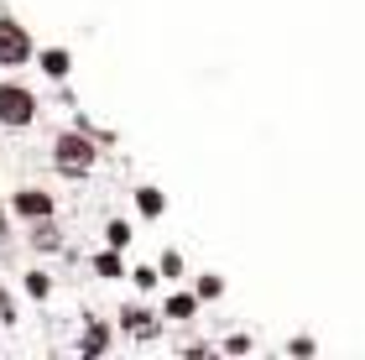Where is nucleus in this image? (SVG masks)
I'll use <instances>...</instances> for the list:
<instances>
[{"mask_svg": "<svg viewBox=\"0 0 365 360\" xmlns=\"http://www.w3.org/2000/svg\"><path fill=\"white\" fill-rule=\"evenodd\" d=\"M94 162H99L94 141H89V136H78V130H63V136L53 141V168H58L63 178H89V173H94Z\"/></svg>", "mask_w": 365, "mask_h": 360, "instance_id": "obj_1", "label": "nucleus"}, {"mask_svg": "<svg viewBox=\"0 0 365 360\" xmlns=\"http://www.w3.org/2000/svg\"><path fill=\"white\" fill-rule=\"evenodd\" d=\"M31 120H37V94L21 89V84H0V125L21 130Z\"/></svg>", "mask_w": 365, "mask_h": 360, "instance_id": "obj_2", "label": "nucleus"}, {"mask_svg": "<svg viewBox=\"0 0 365 360\" xmlns=\"http://www.w3.org/2000/svg\"><path fill=\"white\" fill-rule=\"evenodd\" d=\"M31 58H37V47H31L26 26L11 21V16H0V68H21Z\"/></svg>", "mask_w": 365, "mask_h": 360, "instance_id": "obj_3", "label": "nucleus"}, {"mask_svg": "<svg viewBox=\"0 0 365 360\" xmlns=\"http://www.w3.org/2000/svg\"><path fill=\"white\" fill-rule=\"evenodd\" d=\"M11 209H16V220H47L53 215V193H42V188H21L11 199Z\"/></svg>", "mask_w": 365, "mask_h": 360, "instance_id": "obj_4", "label": "nucleus"}, {"mask_svg": "<svg viewBox=\"0 0 365 360\" xmlns=\"http://www.w3.org/2000/svg\"><path fill=\"white\" fill-rule=\"evenodd\" d=\"M120 319H125V334H136V339H152V334H157V319H152V308H141V303H130Z\"/></svg>", "mask_w": 365, "mask_h": 360, "instance_id": "obj_5", "label": "nucleus"}, {"mask_svg": "<svg viewBox=\"0 0 365 360\" xmlns=\"http://www.w3.org/2000/svg\"><path fill=\"white\" fill-rule=\"evenodd\" d=\"M37 63H42V73H47V78H68V68H73V58L63 53V47H47Z\"/></svg>", "mask_w": 365, "mask_h": 360, "instance_id": "obj_6", "label": "nucleus"}, {"mask_svg": "<svg viewBox=\"0 0 365 360\" xmlns=\"http://www.w3.org/2000/svg\"><path fill=\"white\" fill-rule=\"evenodd\" d=\"M78 350H84V355H99V350H110V329H105V324H84V339H78Z\"/></svg>", "mask_w": 365, "mask_h": 360, "instance_id": "obj_7", "label": "nucleus"}, {"mask_svg": "<svg viewBox=\"0 0 365 360\" xmlns=\"http://www.w3.org/2000/svg\"><path fill=\"white\" fill-rule=\"evenodd\" d=\"M162 314H168V319H193L198 314V292H173Z\"/></svg>", "mask_w": 365, "mask_h": 360, "instance_id": "obj_8", "label": "nucleus"}, {"mask_svg": "<svg viewBox=\"0 0 365 360\" xmlns=\"http://www.w3.org/2000/svg\"><path fill=\"white\" fill-rule=\"evenodd\" d=\"M136 209H141L146 220H157V215H162V188H141V193H136Z\"/></svg>", "mask_w": 365, "mask_h": 360, "instance_id": "obj_9", "label": "nucleus"}, {"mask_svg": "<svg viewBox=\"0 0 365 360\" xmlns=\"http://www.w3.org/2000/svg\"><path fill=\"white\" fill-rule=\"evenodd\" d=\"M94 272H99V277H120V256H115V245L94 256Z\"/></svg>", "mask_w": 365, "mask_h": 360, "instance_id": "obj_10", "label": "nucleus"}, {"mask_svg": "<svg viewBox=\"0 0 365 360\" xmlns=\"http://www.w3.org/2000/svg\"><path fill=\"white\" fill-rule=\"evenodd\" d=\"M26 292H31V298H47V292H53L47 272H26Z\"/></svg>", "mask_w": 365, "mask_h": 360, "instance_id": "obj_11", "label": "nucleus"}, {"mask_svg": "<svg viewBox=\"0 0 365 360\" xmlns=\"http://www.w3.org/2000/svg\"><path fill=\"white\" fill-rule=\"evenodd\" d=\"M0 324H21V319H16V298L6 287H0Z\"/></svg>", "mask_w": 365, "mask_h": 360, "instance_id": "obj_12", "label": "nucleus"}, {"mask_svg": "<svg viewBox=\"0 0 365 360\" xmlns=\"http://www.w3.org/2000/svg\"><path fill=\"white\" fill-rule=\"evenodd\" d=\"M125 240H130V225H125V220H115V225H110V245H115V251H120Z\"/></svg>", "mask_w": 365, "mask_h": 360, "instance_id": "obj_13", "label": "nucleus"}, {"mask_svg": "<svg viewBox=\"0 0 365 360\" xmlns=\"http://www.w3.org/2000/svg\"><path fill=\"white\" fill-rule=\"evenodd\" d=\"M220 287H225L220 277H204V282H198V298H220Z\"/></svg>", "mask_w": 365, "mask_h": 360, "instance_id": "obj_14", "label": "nucleus"}, {"mask_svg": "<svg viewBox=\"0 0 365 360\" xmlns=\"http://www.w3.org/2000/svg\"><path fill=\"white\" fill-rule=\"evenodd\" d=\"M182 272V261H178V251H168V256H162V277H178Z\"/></svg>", "mask_w": 365, "mask_h": 360, "instance_id": "obj_15", "label": "nucleus"}, {"mask_svg": "<svg viewBox=\"0 0 365 360\" xmlns=\"http://www.w3.org/2000/svg\"><path fill=\"white\" fill-rule=\"evenodd\" d=\"M6 235H11V225H6V215H0V240H6Z\"/></svg>", "mask_w": 365, "mask_h": 360, "instance_id": "obj_16", "label": "nucleus"}]
</instances>
